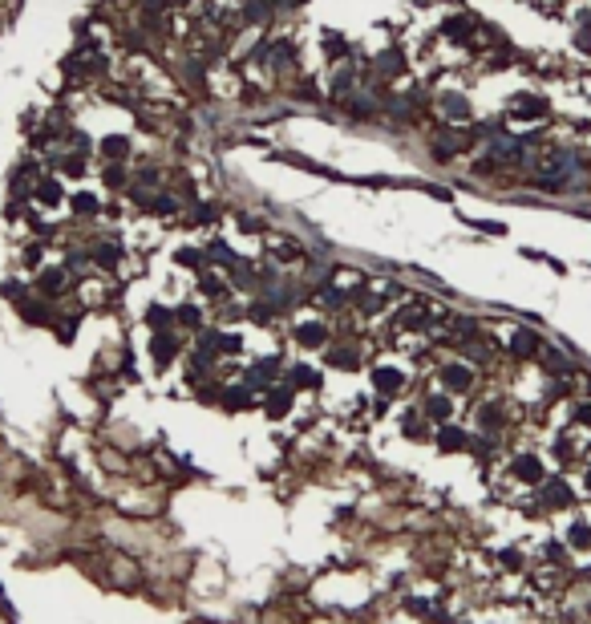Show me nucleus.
<instances>
[{
	"label": "nucleus",
	"mask_w": 591,
	"mask_h": 624,
	"mask_svg": "<svg viewBox=\"0 0 591 624\" xmlns=\"http://www.w3.org/2000/svg\"><path fill=\"white\" fill-rule=\"evenodd\" d=\"M510 114H519L523 122H539V118H547V101L530 98V94H519V98L510 101Z\"/></svg>",
	"instance_id": "f257e3e1"
},
{
	"label": "nucleus",
	"mask_w": 591,
	"mask_h": 624,
	"mask_svg": "<svg viewBox=\"0 0 591 624\" xmlns=\"http://www.w3.org/2000/svg\"><path fill=\"white\" fill-rule=\"evenodd\" d=\"M442 385H445V389H454V394H466V389L474 385L470 365H445V369H442Z\"/></svg>",
	"instance_id": "f03ea898"
},
{
	"label": "nucleus",
	"mask_w": 591,
	"mask_h": 624,
	"mask_svg": "<svg viewBox=\"0 0 591 624\" xmlns=\"http://www.w3.org/2000/svg\"><path fill=\"white\" fill-rule=\"evenodd\" d=\"M510 353L514 357H539L542 353V341H539V332H530V329H519L514 337H510Z\"/></svg>",
	"instance_id": "7ed1b4c3"
},
{
	"label": "nucleus",
	"mask_w": 591,
	"mask_h": 624,
	"mask_svg": "<svg viewBox=\"0 0 591 624\" xmlns=\"http://www.w3.org/2000/svg\"><path fill=\"white\" fill-rule=\"evenodd\" d=\"M352 82H357V69H352V65L336 69V73H332V82H329V94H332V98H348V94H352Z\"/></svg>",
	"instance_id": "20e7f679"
},
{
	"label": "nucleus",
	"mask_w": 591,
	"mask_h": 624,
	"mask_svg": "<svg viewBox=\"0 0 591 624\" xmlns=\"http://www.w3.org/2000/svg\"><path fill=\"white\" fill-rule=\"evenodd\" d=\"M373 385L381 394H401L405 377H401V369H373Z\"/></svg>",
	"instance_id": "39448f33"
},
{
	"label": "nucleus",
	"mask_w": 591,
	"mask_h": 624,
	"mask_svg": "<svg viewBox=\"0 0 591 624\" xmlns=\"http://www.w3.org/2000/svg\"><path fill=\"white\" fill-rule=\"evenodd\" d=\"M438 446H442L445 454H454V450H470V434H466V430L445 426L442 434H438Z\"/></svg>",
	"instance_id": "423d86ee"
},
{
	"label": "nucleus",
	"mask_w": 591,
	"mask_h": 624,
	"mask_svg": "<svg viewBox=\"0 0 591 624\" xmlns=\"http://www.w3.org/2000/svg\"><path fill=\"white\" fill-rule=\"evenodd\" d=\"M542 499L551 503V507H571L575 499H571V491H567V482L563 478H551L547 487H542Z\"/></svg>",
	"instance_id": "0eeeda50"
},
{
	"label": "nucleus",
	"mask_w": 591,
	"mask_h": 624,
	"mask_svg": "<svg viewBox=\"0 0 591 624\" xmlns=\"http://www.w3.org/2000/svg\"><path fill=\"white\" fill-rule=\"evenodd\" d=\"M442 114L450 118V122H466V118H470V101L458 98V94H442Z\"/></svg>",
	"instance_id": "6e6552de"
},
{
	"label": "nucleus",
	"mask_w": 591,
	"mask_h": 624,
	"mask_svg": "<svg viewBox=\"0 0 591 624\" xmlns=\"http://www.w3.org/2000/svg\"><path fill=\"white\" fill-rule=\"evenodd\" d=\"M296 341H300V345H324V341H329V329H324V325H316V320L296 325Z\"/></svg>",
	"instance_id": "1a4fd4ad"
},
{
	"label": "nucleus",
	"mask_w": 591,
	"mask_h": 624,
	"mask_svg": "<svg viewBox=\"0 0 591 624\" xmlns=\"http://www.w3.org/2000/svg\"><path fill=\"white\" fill-rule=\"evenodd\" d=\"M174 353H179V341H174L170 332H158V337H154V361L166 365V361H174Z\"/></svg>",
	"instance_id": "9d476101"
},
{
	"label": "nucleus",
	"mask_w": 591,
	"mask_h": 624,
	"mask_svg": "<svg viewBox=\"0 0 591 624\" xmlns=\"http://www.w3.org/2000/svg\"><path fill=\"white\" fill-rule=\"evenodd\" d=\"M37 288H41L45 296H57L61 288H65V272H61V268H49V272H41Z\"/></svg>",
	"instance_id": "9b49d317"
},
{
	"label": "nucleus",
	"mask_w": 591,
	"mask_h": 624,
	"mask_svg": "<svg viewBox=\"0 0 591 624\" xmlns=\"http://www.w3.org/2000/svg\"><path fill=\"white\" fill-rule=\"evenodd\" d=\"M470 29H474V17H445V25H442V33L445 37H458V41H466Z\"/></svg>",
	"instance_id": "f8f14e48"
},
{
	"label": "nucleus",
	"mask_w": 591,
	"mask_h": 624,
	"mask_svg": "<svg viewBox=\"0 0 591 624\" xmlns=\"http://www.w3.org/2000/svg\"><path fill=\"white\" fill-rule=\"evenodd\" d=\"M37 199H41L45 207H57V203H61V187H57V179H37Z\"/></svg>",
	"instance_id": "ddd939ff"
},
{
	"label": "nucleus",
	"mask_w": 591,
	"mask_h": 624,
	"mask_svg": "<svg viewBox=\"0 0 591 624\" xmlns=\"http://www.w3.org/2000/svg\"><path fill=\"white\" fill-rule=\"evenodd\" d=\"M421 413L433 418V422H445V418H450V397H426V401H421Z\"/></svg>",
	"instance_id": "4468645a"
},
{
	"label": "nucleus",
	"mask_w": 591,
	"mask_h": 624,
	"mask_svg": "<svg viewBox=\"0 0 591 624\" xmlns=\"http://www.w3.org/2000/svg\"><path fill=\"white\" fill-rule=\"evenodd\" d=\"M514 475L523 478V482H539V478H542L539 458H530V454H526V458H519V462H514Z\"/></svg>",
	"instance_id": "2eb2a0df"
},
{
	"label": "nucleus",
	"mask_w": 591,
	"mask_h": 624,
	"mask_svg": "<svg viewBox=\"0 0 591 624\" xmlns=\"http://www.w3.org/2000/svg\"><path fill=\"white\" fill-rule=\"evenodd\" d=\"M288 381H292V385H300V389H316V385H320V377H316L308 365H296V369H288Z\"/></svg>",
	"instance_id": "dca6fc26"
},
{
	"label": "nucleus",
	"mask_w": 591,
	"mask_h": 624,
	"mask_svg": "<svg viewBox=\"0 0 591 624\" xmlns=\"http://www.w3.org/2000/svg\"><path fill=\"white\" fill-rule=\"evenodd\" d=\"M567 543H571L575 551H587L591 547V523H575L571 531H567Z\"/></svg>",
	"instance_id": "f3484780"
},
{
	"label": "nucleus",
	"mask_w": 591,
	"mask_h": 624,
	"mask_svg": "<svg viewBox=\"0 0 591 624\" xmlns=\"http://www.w3.org/2000/svg\"><path fill=\"white\" fill-rule=\"evenodd\" d=\"M20 316L29 320V325H49V304H20Z\"/></svg>",
	"instance_id": "a211bd4d"
},
{
	"label": "nucleus",
	"mask_w": 591,
	"mask_h": 624,
	"mask_svg": "<svg viewBox=\"0 0 591 624\" xmlns=\"http://www.w3.org/2000/svg\"><path fill=\"white\" fill-rule=\"evenodd\" d=\"M126 146H130V142H126L122 134H114V138H101V154H106V158H126Z\"/></svg>",
	"instance_id": "6ab92c4d"
},
{
	"label": "nucleus",
	"mask_w": 591,
	"mask_h": 624,
	"mask_svg": "<svg viewBox=\"0 0 591 624\" xmlns=\"http://www.w3.org/2000/svg\"><path fill=\"white\" fill-rule=\"evenodd\" d=\"M89 256H94V263H101V268H114L117 263V247L114 244H94Z\"/></svg>",
	"instance_id": "aec40b11"
},
{
	"label": "nucleus",
	"mask_w": 591,
	"mask_h": 624,
	"mask_svg": "<svg viewBox=\"0 0 591 624\" xmlns=\"http://www.w3.org/2000/svg\"><path fill=\"white\" fill-rule=\"evenodd\" d=\"M288 401H292V394H288V389H276V394L267 397V413H272V418H284V413H288Z\"/></svg>",
	"instance_id": "412c9836"
},
{
	"label": "nucleus",
	"mask_w": 591,
	"mask_h": 624,
	"mask_svg": "<svg viewBox=\"0 0 591 624\" xmlns=\"http://www.w3.org/2000/svg\"><path fill=\"white\" fill-rule=\"evenodd\" d=\"M69 203H73V211H77V215H94V211H98V199L89 195V191H77Z\"/></svg>",
	"instance_id": "4be33fe9"
},
{
	"label": "nucleus",
	"mask_w": 591,
	"mask_h": 624,
	"mask_svg": "<svg viewBox=\"0 0 591 624\" xmlns=\"http://www.w3.org/2000/svg\"><path fill=\"white\" fill-rule=\"evenodd\" d=\"M401 65H405V61H401L397 53H385V57H377V69H381V73H401Z\"/></svg>",
	"instance_id": "5701e85b"
},
{
	"label": "nucleus",
	"mask_w": 591,
	"mask_h": 624,
	"mask_svg": "<svg viewBox=\"0 0 591 624\" xmlns=\"http://www.w3.org/2000/svg\"><path fill=\"white\" fill-rule=\"evenodd\" d=\"M198 288H203L207 296H219V292H223V284H219V276H215V272H203V276H198Z\"/></svg>",
	"instance_id": "b1692460"
},
{
	"label": "nucleus",
	"mask_w": 591,
	"mask_h": 624,
	"mask_svg": "<svg viewBox=\"0 0 591 624\" xmlns=\"http://www.w3.org/2000/svg\"><path fill=\"white\" fill-rule=\"evenodd\" d=\"M482 426L498 430V426H502V410H498V406H482Z\"/></svg>",
	"instance_id": "393cba45"
},
{
	"label": "nucleus",
	"mask_w": 591,
	"mask_h": 624,
	"mask_svg": "<svg viewBox=\"0 0 591 624\" xmlns=\"http://www.w3.org/2000/svg\"><path fill=\"white\" fill-rule=\"evenodd\" d=\"M272 61H276V65H288V61H292V45H288V41L272 45Z\"/></svg>",
	"instance_id": "a878e982"
},
{
	"label": "nucleus",
	"mask_w": 591,
	"mask_h": 624,
	"mask_svg": "<svg viewBox=\"0 0 591 624\" xmlns=\"http://www.w3.org/2000/svg\"><path fill=\"white\" fill-rule=\"evenodd\" d=\"M146 320L154 325V329H163V325H170V320H174V312H170V308H150Z\"/></svg>",
	"instance_id": "bb28decb"
},
{
	"label": "nucleus",
	"mask_w": 591,
	"mask_h": 624,
	"mask_svg": "<svg viewBox=\"0 0 591 624\" xmlns=\"http://www.w3.org/2000/svg\"><path fill=\"white\" fill-rule=\"evenodd\" d=\"M247 20H251V25H260V20H267V4H260V0H251V4H247Z\"/></svg>",
	"instance_id": "cd10ccee"
},
{
	"label": "nucleus",
	"mask_w": 591,
	"mask_h": 624,
	"mask_svg": "<svg viewBox=\"0 0 591 624\" xmlns=\"http://www.w3.org/2000/svg\"><path fill=\"white\" fill-rule=\"evenodd\" d=\"M324 53L329 57H345V41L341 37H324Z\"/></svg>",
	"instance_id": "c85d7f7f"
},
{
	"label": "nucleus",
	"mask_w": 591,
	"mask_h": 624,
	"mask_svg": "<svg viewBox=\"0 0 591 624\" xmlns=\"http://www.w3.org/2000/svg\"><path fill=\"white\" fill-rule=\"evenodd\" d=\"M179 320H182V325H198L203 316H198V308H195V304H182V308H179Z\"/></svg>",
	"instance_id": "c756f323"
},
{
	"label": "nucleus",
	"mask_w": 591,
	"mask_h": 624,
	"mask_svg": "<svg viewBox=\"0 0 591 624\" xmlns=\"http://www.w3.org/2000/svg\"><path fill=\"white\" fill-rule=\"evenodd\" d=\"M329 361H332V365H345V369H352V365H357V357L341 349V353H329Z\"/></svg>",
	"instance_id": "7c9ffc66"
},
{
	"label": "nucleus",
	"mask_w": 591,
	"mask_h": 624,
	"mask_svg": "<svg viewBox=\"0 0 591 624\" xmlns=\"http://www.w3.org/2000/svg\"><path fill=\"white\" fill-rule=\"evenodd\" d=\"M247 401H251V397H247L243 389H235V394H227V410H231V406H235V410H243Z\"/></svg>",
	"instance_id": "2f4dec72"
},
{
	"label": "nucleus",
	"mask_w": 591,
	"mask_h": 624,
	"mask_svg": "<svg viewBox=\"0 0 591 624\" xmlns=\"http://www.w3.org/2000/svg\"><path fill=\"white\" fill-rule=\"evenodd\" d=\"M0 292L8 296V300H20V284H13V280H8V284H0Z\"/></svg>",
	"instance_id": "473e14b6"
},
{
	"label": "nucleus",
	"mask_w": 591,
	"mask_h": 624,
	"mask_svg": "<svg viewBox=\"0 0 591 624\" xmlns=\"http://www.w3.org/2000/svg\"><path fill=\"white\" fill-rule=\"evenodd\" d=\"M575 422H587V426H591V401H583V406L575 410Z\"/></svg>",
	"instance_id": "72a5a7b5"
},
{
	"label": "nucleus",
	"mask_w": 591,
	"mask_h": 624,
	"mask_svg": "<svg viewBox=\"0 0 591 624\" xmlns=\"http://www.w3.org/2000/svg\"><path fill=\"white\" fill-rule=\"evenodd\" d=\"M106 182H110V187H122V170H117V166H110V170H106Z\"/></svg>",
	"instance_id": "f704fd0d"
},
{
	"label": "nucleus",
	"mask_w": 591,
	"mask_h": 624,
	"mask_svg": "<svg viewBox=\"0 0 591 624\" xmlns=\"http://www.w3.org/2000/svg\"><path fill=\"white\" fill-rule=\"evenodd\" d=\"M179 263H191V268H195V263H203V256H195V251H179Z\"/></svg>",
	"instance_id": "c9c22d12"
},
{
	"label": "nucleus",
	"mask_w": 591,
	"mask_h": 624,
	"mask_svg": "<svg viewBox=\"0 0 591 624\" xmlns=\"http://www.w3.org/2000/svg\"><path fill=\"white\" fill-rule=\"evenodd\" d=\"M502 563H507V568H519L523 559H519V551H502Z\"/></svg>",
	"instance_id": "e433bc0d"
},
{
	"label": "nucleus",
	"mask_w": 591,
	"mask_h": 624,
	"mask_svg": "<svg viewBox=\"0 0 591 624\" xmlns=\"http://www.w3.org/2000/svg\"><path fill=\"white\" fill-rule=\"evenodd\" d=\"M583 482H587V491H591V470H587V478H583Z\"/></svg>",
	"instance_id": "4c0bfd02"
}]
</instances>
